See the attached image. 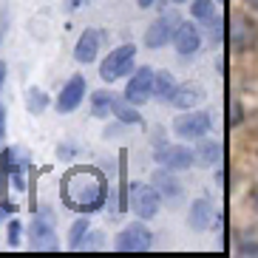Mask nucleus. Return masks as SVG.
<instances>
[{
    "mask_svg": "<svg viewBox=\"0 0 258 258\" xmlns=\"http://www.w3.org/2000/svg\"><path fill=\"white\" fill-rule=\"evenodd\" d=\"M12 210H15V207H12V205H3V207H0V221L6 219V213H12Z\"/></svg>",
    "mask_w": 258,
    "mask_h": 258,
    "instance_id": "obj_30",
    "label": "nucleus"
},
{
    "mask_svg": "<svg viewBox=\"0 0 258 258\" xmlns=\"http://www.w3.org/2000/svg\"><path fill=\"white\" fill-rule=\"evenodd\" d=\"M153 77H156V71L148 69V66L137 69L134 77L128 80V85H125V99L134 102V105H145L153 97Z\"/></svg>",
    "mask_w": 258,
    "mask_h": 258,
    "instance_id": "obj_8",
    "label": "nucleus"
},
{
    "mask_svg": "<svg viewBox=\"0 0 258 258\" xmlns=\"http://www.w3.org/2000/svg\"><path fill=\"white\" fill-rule=\"evenodd\" d=\"M153 187L159 190L162 199H170V202L182 199V184H179V179L170 173V167H159V170L153 173Z\"/></svg>",
    "mask_w": 258,
    "mask_h": 258,
    "instance_id": "obj_16",
    "label": "nucleus"
},
{
    "mask_svg": "<svg viewBox=\"0 0 258 258\" xmlns=\"http://www.w3.org/2000/svg\"><path fill=\"white\" fill-rule=\"evenodd\" d=\"M20 233H23V227H20V221L17 219H12L9 221V247H20Z\"/></svg>",
    "mask_w": 258,
    "mask_h": 258,
    "instance_id": "obj_24",
    "label": "nucleus"
},
{
    "mask_svg": "<svg viewBox=\"0 0 258 258\" xmlns=\"http://www.w3.org/2000/svg\"><path fill=\"white\" fill-rule=\"evenodd\" d=\"M151 244H153V235L142 224V219L128 224V227L116 235V250L119 252H145V250H151Z\"/></svg>",
    "mask_w": 258,
    "mask_h": 258,
    "instance_id": "obj_7",
    "label": "nucleus"
},
{
    "mask_svg": "<svg viewBox=\"0 0 258 258\" xmlns=\"http://www.w3.org/2000/svg\"><path fill=\"white\" fill-rule=\"evenodd\" d=\"M173 108H196L205 102V88L199 83H176L173 94H170V99H167Z\"/></svg>",
    "mask_w": 258,
    "mask_h": 258,
    "instance_id": "obj_14",
    "label": "nucleus"
},
{
    "mask_svg": "<svg viewBox=\"0 0 258 258\" xmlns=\"http://www.w3.org/2000/svg\"><path fill=\"white\" fill-rule=\"evenodd\" d=\"M137 3H139V9H151L156 0H137Z\"/></svg>",
    "mask_w": 258,
    "mask_h": 258,
    "instance_id": "obj_32",
    "label": "nucleus"
},
{
    "mask_svg": "<svg viewBox=\"0 0 258 258\" xmlns=\"http://www.w3.org/2000/svg\"><path fill=\"white\" fill-rule=\"evenodd\" d=\"M210 131V114L207 111H184L173 119V134L184 142H196V139L207 137Z\"/></svg>",
    "mask_w": 258,
    "mask_h": 258,
    "instance_id": "obj_5",
    "label": "nucleus"
},
{
    "mask_svg": "<svg viewBox=\"0 0 258 258\" xmlns=\"http://www.w3.org/2000/svg\"><path fill=\"white\" fill-rule=\"evenodd\" d=\"M29 241L34 250H57V230H54V213L48 207H40L31 219Z\"/></svg>",
    "mask_w": 258,
    "mask_h": 258,
    "instance_id": "obj_4",
    "label": "nucleus"
},
{
    "mask_svg": "<svg viewBox=\"0 0 258 258\" xmlns=\"http://www.w3.org/2000/svg\"><path fill=\"white\" fill-rule=\"evenodd\" d=\"M156 162L170 170H184V167L196 165V151H190L184 145H156Z\"/></svg>",
    "mask_w": 258,
    "mask_h": 258,
    "instance_id": "obj_9",
    "label": "nucleus"
},
{
    "mask_svg": "<svg viewBox=\"0 0 258 258\" xmlns=\"http://www.w3.org/2000/svg\"><path fill=\"white\" fill-rule=\"evenodd\" d=\"M173 3H187V0H173Z\"/></svg>",
    "mask_w": 258,
    "mask_h": 258,
    "instance_id": "obj_34",
    "label": "nucleus"
},
{
    "mask_svg": "<svg viewBox=\"0 0 258 258\" xmlns=\"http://www.w3.org/2000/svg\"><path fill=\"white\" fill-rule=\"evenodd\" d=\"M88 0H69V9H80V6H85Z\"/></svg>",
    "mask_w": 258,
    "mask_h": 258,
    "instance_id": "obj_31",
    "label": "nucleus"
},
{
    "mask_svg": "<svg viewBox=\"0 0 258 258\" xmlns=\"http://www.w3.org/2000/svg\"><path fill=\"white\" fill-rule=\"evenodd\" d=\"M170 43H173V48H176V54H179V57H190V54H196L199 48H202V31H199L196 23L182 20Z\"/></svg>",
    "mask_w": 258,
    "mask_h": 258,
    "instance_id": "obj_11",
    "label": "nucleus"
},
{
    "mask_svg": "<svg viewBox=\"0 0 258 258\" xmlns=\"http://www.w3.org/2000/svg\"><path fill=\"white\" fill-rule=\"evenodd\" d=\"M6 137V108L0 105V139Z\"/></svg>",
    "mask_w": 258,
    "mask_h": 258,
    "instance_id": "obj_26",
    "label": "nucleus"
},
{
    "mask_svg": "<svg viewBox=\"0 0 258 258\" xmlns=\"http://www.w3.org/2000/svg\"><path fill=\"white\" fill-rule=\"evenodd\" d=\"M173 88H176V77L170 71H156V77H153V97H159L162 102H167Z\"/></svg>",
    "mask_w": 258,
    "mask_h": 258,
    "instance_id": "obj_20",
    "label": "nucleus"
},
{
    "mask_svg": "<svg viewBox=\"0 0 258 258\" xmlns=\"http://www.w3.org/2000/svg\"><path fill=\"white\" fill-rule=\"evenodd\" d=\"M3 83H6V62L0 60V91H3Z\"/></svg>",
    "mask_w": 258,
    "mask_h": 258,
    "instance_id": "obj_29",
    "label": "nucleus"
},
{
    "mask_svg": "<svg viewBox=\"0 0 258 258\" xmlns=\"http://www.w3.org/2000/svg\"><path fill=\"white\" fill-rule=\"evenodd\" d=\"M244 3H247V6L252 9V12H258V0H244Z\"/></svg>",
    "mask_w": 258,
    "mask_h": 258,
    "instance_id": "obj_33",
    "label": "nucleus"
},
{
    "mask_svg": "<svg viewBox=\"0 0 258 258\" xmlns=\"http://www.w3.org/2000/svg\"><path fill=\"white\" fill-rule=\"evenodd\" d=\"M190 15L196 17L202 26H207V29H213V26L219 23V9H216V3H213V0H193Z\"/></svg>",
    "mask_w": 258,
    "mask_h": 258,
    "instance_id": "obj_17",
    "label": "nucleus"
},
{
    "mask_svg": "<svg viewBox=\"0 0 258 258\" xmlns=\"http://www.w3.org/2000/svg\"><path fill=\"white\" fill-rule=\"evenodd\" d=\"M83 97H85V77L74 74L69 83L62 85L60 97H57V111H60V114H71L74 108H80Z\"/></svg>",
    "mask_w": 258,
    "mask_h": 258,
    "instance_id": "obj_13",
    "label": "nucleus"
},
{
    "mask_svg": "<svg viewBox=\"0 0 258 258\" xmlns=\"http://www.w3.org/2000/svg\"><path fill=\"white\" fill-rule=\"evenodd\" d=\"M241 252H244V255H258V247H250V241H247L241 247Z\"/></svg>",
    "mask_w": 258,
    "mask_h": 258,
    "instance_id": "obj_27",
    "label": "nucleus"
},
{
    "mask_svg": "<svg viewBox=\"0 0 258 258\" xmlns=\"http://www.w3.org/2000/svg\"><path fill=\"white\" fill-rule=\"evenodd\" d=\"M102 43H105V31L85 29L83 34H80V40H77V46H74V60L83 62V66L94 62V60H97L99 46H102Z\"/></svg>",
    "mask_w": 258,
    "mask_h": 258,
    "instance_id": "obj_12",
    "label": "nucleus"
},
{
    "mask_svg": "<svg viewBox=\"0 0 258 258\" xmlns=\"http://www.w3.org/2000/svg\"><path fill=\"white\" fill-rule=\"evenodd\" d=\"M85 233H88V219H77L74 224H71V230H69L71 250H80V241L85 238Z\"/></svg>",
    "mask_w": 258,
    "mask_h": 258,
    "instance_id": "obj_23",
    "label": "nucleus"
},
{
    "mask_svg": "<svg viewBox=\"0 0 258 258\" xmlns=\"http://www.w3.org/2000/svg\"><path fill=\"white\" fill-rule=\"evenodd\" d=\"M26 102H29V111L31 114H43L48 108V97L40 88H29V94H26Z\"/></svg>",
    "mask_w": 258,
    "mask_h": 258,
    "instance_id": "obj_22",
    "label": "nucleus"
},
{
    "mask_svg": "<svg viewBox=\"0 0 258 258\" xmlns=\"http://www.w3.org/2000/svg\"><path fill=\"white\" fill-rule=\"evenodd\" d=\"M111 114H114L122 125H142V114L137 111V105L128 102V99H122V97H114V108H111Z\"/></svg>",
    "mask_w": 258,
    "mask_h": 258,
    "instance_id": "obj_18",
    "label": "nucleus"
},
{
    "mask_svg": "<svg viewBox=\"0 0 258 258\" xmlns=\"http://www.w3.org/2000/svg\"><path fill=\"white\" fill-rule=\"evenodd\" d=\"M179 23H182V15H179V12H162V15L148 26V31H145V46L148 48L167 46V43L173 40Z\"/></svg>",
    "mask_w": 258,
    "mask_h": 258,
    "instance_id": "obj_6",
    "label": "nucleus"
},
{
    "mask_svg": "<svg viewBox=\"0 0 258 258\" xmlns=\"http://www.w3.org/2000/svg\"><path fill=\"white\" fill-rule=\"evenodd\" d=\"M60 196L77 213H97L108 202V179L97 167H74L62 176Z\"/></svg>",
    "mask_w": 258,
    "mask_h": 258,
    "instance_id": "obj_1",
    "label": "nucleus"
},
{
    "mask_svg": "<svg viewBox=\"0 0 258 258\" xmlns=\"http://www.w3.org/2000/svg\"><path fill=\"white\" fill-rule=\"evenodd\" d=\"M71 156H74L71 148H69V145H62V148H60V159H71Z\"/></svg>",
    "mask_w": 258,
    "mask_h": 258,
    "instance_id": "obj_28",
    "label": "nucleus"
},
{
    "mask_svg": "<svg viewBox=\"0 0 258 258\" xmlns=\"http://www.w3.org/2000/svg\"><path fill=\"white\" fill-rule=\"evenodd\" d=\"M187 224H190V230H196V233H205V230L213 224V205H210V199L207 196L196 199V202L190 205Z\"/></svg>",
    "mask_w": 258,
    "mask_h": 258,
    "instance_id": "obj_15",
    "label": "nucleus"
},
{
    "mask_svg": "<svg viewBox=\"0 0 258 258\" xmlns=\"http://www.w3.org/2000/svg\"><path fill=\"white\" fill-rule=\"evenodd\" d=\"M102 241H105V235L102 233H91L88 238L80 241V250H97V247H102Z\"/></svg>",
    "mask_w": 258,
    "mask_h": 258,
    "instance_id": "obj_25",
    "label": "nucleus"
},
{
    "mask_svg": "<svg viewBox=\"0 0 258 258\" xmlns=\"http://www.w3.org/2000/svg\"><path fill=\"white\" fill-rule=\"evenodd\" d=\"M221 159V145L219 142H213V139H199V148H196V162L199 165H205V167H210V165H216V162Z\"/></svg>",
    "mask_w": 258,
    "mask_h": 258,
    "instance_id": "obj_19",
    "label": "nucleus"
},
{
    "mask_svg": "<svg viewBox=\"0 0 258 258\" xmlns=\"http://www.w3.org/2000/svg\"><path fill=\"white\" fill-rule=\"evenodd\" d=\"M162 207V196L159 190L153 184H145V182H134L128 187V210H134V216L142 221L153 219Z\"/></svg>",
    "mask_w": 258,
    "mask_h": 258,
    "instance_id": "obj_2",
    "label": "nucleus"
},
{
    "mask_svg": "<svg viewBox=\"0 0 258 258\" xmlns=\"http://www.w3.org/2000/svg\"><path fill=\"white\" fill-rule=\"evenodd\" d=\"M26 167H29V156H23L20 148H6L3 151V159H0V173L12 176L17 190H26Z\"/></svg>",
    "mask_w": 258,
    "mask_h": 258,
    "instance_id": "obj_10",
    "label": "nucleus"
},
{
    "mask_svg": "<svg viewBox=\"0 0 258 258\" xmlns=\"http://www.w3.org/2000/svg\"><path fill=\"white\" fill-rule=\"evenodd\" d=\"M111 108H114V94H111V91H97L91 97V114L94 116L102 119V116L111 114Z\"/></svg>",
    "mask_w": 258,
    "mask_h": 258,
    "instance_id": "obj_21",
    "label": "nucleus"
},
{
    "mask_svg": "<svg viewBox=\"0 0 258 258\" xmlns=\"http://www.w3.org/2000/svg\"><path fill=\"white\" fill-rule=\"evenodd\" d=\"M134 57H137V46H134V43H125V46L114 48L105 60L99 62V77H102L105 83L122 80L125 74L134 71Z\"/></svg>",
    "mask_w": 258,
    "mask_h": 258,
    "instance_id": "obj_3",
    "label": "nucleus"
}]
</instances>
